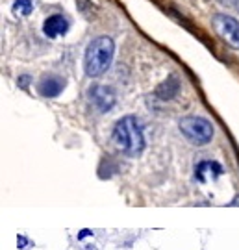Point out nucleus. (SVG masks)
<instances>
[{
	"mask_svg": "<svg viewBox=\"0 0 239 250\" xmlns=\"http://www.w3.org/2000/svg\"><path fill=\"white\" fill-rule=\"evenodd\" d=\"M111 141L119 150L128 158L139 156L145 148V137H143V126L133 115H126L119 119L111 132Z\"/></svg>",
	"mask_w": 239,
	"mask_h": 250,
	"instance_id": "obj_1",
	"label": "nucleus"
},
{
	"mask_svg": "<svg viewBox=\"0 0 239 250\" xmlns=\"http://www.w3.org/2000/svg\"><path fill=\"white\" fill-rule=\"evenodd\" d=\"M115 54V43L111 37H97L89 43L84 58V69L89 78H98L109 69Z\"/></svg>",
	"mask_w": 239,
	"mask_h": 250,
	"instance_id": "obj_2",
	"label": "nucleus"
},
{
	"mask_svg": "<svg viewBox=\"0 0 239 250\" xmlns=\"http://www.w3.org/2000/svg\"><path fill=\"white\" fill-rule=\"evenodd\" d=\"M178 128H180V132L184 134V137H186L187 141L196 145V146L208 145L213 139V126L204 117H196V115L184 117V119H180Z\"/></svg>",
	"mask_w": 239,
	"mask_h": 250,
	"instance_id": "obj_3",
	"label": "nucleus"
},
{
	"mask_svg": "<svg viewBox=\"0 0 239 250\" xmlns=\"http://www.w3.org/2000/svg\"><path fill=\"white\" fill-rule=\"evenodd\" d=\"M87 99L91 102V106L95 107L98 113H108L117 102L115 91L111 87H108V85H93V87H89Z\"/></svg>",
	"mask_w": 239,
	"mask_h": 250,
	"instance_id": "obj_4",
	"label": "nucleus"
},
{
	"mask_svg": "<svg viewBox=\"0 0 239 250\" xmlns=\"http://www.w3.org/2000/svg\"><path fill=\"white\" fill-rule=\"evenodd\" d=\"M213 28L219 36L232 45L234 48H239V22L234 17L228 15H215L212 21Z\"/></svg>",
	"mask_w": 239,
	"mask_h": 250,
	"instance_id": "obj_5",
	"label": "nucleus"
},
{
	"mask_svg": "<svg viewBox=\"0 0 239 250\" xmlns=\"http://www.w3.org/2000/svg\"><path fill=\"white\" fill-rule=\"evenodd\" d=\"M63 89H65V80L62 76H56V74L44 76L37 83V93L44 99H56L62 95Z\"/></svg>",
	"mask_w": 239,
	"mask_h": 250,
	"instance_id": "obj_6",
	"label": "nucleus"
},
{
	"mask_svg": "<svg viewBox=\"0 0 239 250\" xmlns=\"http://www.w3.org/2000/svg\"><path fill=\"white\" fill-rule=\"evenodd\" d=\"M69 30V21L63 17V15H50V17L44 21L43 24V32L46 37L50 39H56L60 36H65Z\"/></svg>",
	"mask_w": 239,
	"mask_h": 250,
	"instance_id": "obj_7",
	"label": "nucleus"
},
{
	"mask_svg": "<svg viewBox=\"0 0 239 250\" xmlns=\"http://www.w3.org/2000/svg\"><path fill=\"white\" fill-rule=\"evenodd\" d=\"M222 172H224V170H222L221 163L212 161V160H204V161H200V163H196L195 180L200 182V184H204V182H206V174H212V178L217 180V178H221Z\"/></svg>",
	"mask_w": 239,
	"mask_h": 250,
	"instance_id": "obj_8",
	"label": "nucleus"
},
{
	"mask_svg": "<svg viewBox=\"0 0 239 250\" xmlns=\"http://www.w3.org/2000/svg\"><path fill=\"white\" fill-rule=\"evenodd\" d=\"M178 91H180V82H178L176 76H171V78H167L161 85H158L156 97H158L159 100H171L176 97Z\"/></svg>",
	"mask_w": 239,
	"mask_h": 250,
	"instance_id": "obj_9",
	"label": "nucleus"
},
{
	"mask_svg": "<svg viewBox=\"0 0 239 250\" xmlns=\"http://www.w3.org/2000/svg\"><path fill=\"white\" fill-rule=\"evenodd\" d=\"M32 9H34L32 0H15V4H13V13L15 15H30Z\"/></svg>",
	"mask_w": 239,
	"mask_h": 250,
	"instance_id": "obj_10",
	"label": "nucleus"
},
{
	"mask_svg": "<svg viewBox=\"0 0 239 250\" xmlns=\"http://www.w3.org/2000/svg\"><path fill=\"white\" fill-rule=\"evenodd\" d=\"M17 247H19L21 250H24L26 247H30V239H28L26 235L19 233V235H17Z\"/></svg>",
	"mask_w": 239,
	"mask_h": 250,
	"instance_id": "obj_11",
	"label": "nucleus"
},
{
	"mask_svg": "<svg viewBox=\"0 0 239 250\" xmlns=\"http://www.w3.org/2000/svg\"><path fill=\"white\" fill-rule=\"evenodd\" d=\"M89 235H93V232H91L89 228H84V230H80V232H78L76 239H78V241H82V239H86V237H89Z\"/></svg>",
	"mask_w": 239,
	"mask_h": 250,
	"instance_id": "obj_12",
	"label": "nucleus"
},
{
	"mask_svg": "<svg viewBox=\"0 0 239 250\" xmlns=\"http://www.w3.org/2000/svg\"><path fill=\"white\" fill-rule=\"evenodd\" d=\"M28 83H30V76H21V78H19V85H21V87L26 89Z\"/></svg>",
	"mask_w": 239,
	"mask_h": 250,
	"instance_id": "obj_13",
	"label": "nucleus"
},
{
	"mask_svg": "<svg viewBox=\"0 0 239 250\" xmlns=\"http://www.w3.org/2000/svg\"><path fill=\"white\" fill-rule=\"evenodd\" d=\"M222 6H228V8H236L238 6V0H219Z\"/></svg>",
	"mask_w": 239,
	"mask_h": 250,
	"instance_id": "obj_14",
	"label": "nucleus"
},
{
	"mask_svg": "<svg viewBox=\"0 0 239 250\" xmlns=\"http://www.w3.org/2000/svg\"><path fill=\"white\" fill-rule=\"evenodd\" d=\"M84 250H97V245H95V243H89V245L84 247Z\"/></svg>",
	"mask_w": 239,
	"mask_h": 250,
	"instance_id": "obj_15",
	"label": "nucleus"
},
{
	"mask_svg": "<svg viewBox=\"0 0 239 250\" xmlns=\"http://www.w3.org/2000/svg\"><path fill=\"white\" fill-rule=\"evenodd\" d=\"M228 206H239V197H238V198H234V200H232V202H230Z\"/></svg>",
	"mask_w": 239,
	"mask_h": 250,
	"instance_id": "obj_16",
	"label": "nucleus"
},
{
	"mask_svg": "<svg viewBox=\"0 0 239 250\" xmlns=\"http://www.w3.org/2000/svg\"><path fill=\"white\" fill-rule=\"evenodd\" d=\"M236 9H239V0H238V6H236Z\"/></svg>",
	"mask_w": 239,
	"mask_h": 250,
	"instance_id": "obj_17",
	"label": "nucleus"
}]
</instances>
